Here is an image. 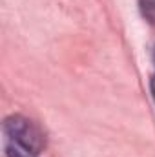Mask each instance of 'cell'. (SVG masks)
Here are the masks:
<instances>
[{
    "label": "cell",
    "instance_id": "2",
    "mask_svg": "<svg viewBox=\"0 0 155 157\" xmlns=\"http://www.w3.org/2000/svg\"><path fill=\"white\" fill-rule=\"evenodd\" d=\"M139 7H141V13L142 17L155 24V0H139Z\"/></svg>",
    "mask_w": 155,
    "mask_h": 157
},
{
    "label": "cell",
    "instance_id": "3",
    "mask_svg": "<svg viewBox=\"0 0 155 157\" xmlns=\"http://www.w3.org/2000/svg\"><path fill=\"white\" fill-rule=\"evenodd\" d=\"M6 154H7V157H35V155H31V154H28V152H24L22 148L15 146V144H9L6 148Z\"/></svg>",
    "mask_w": 155,
    "mask_h": 157
},
{
    "label": "cell",
    "instance_id": "1",
    "mask_svg": "<svg viewBox=\"0 0 155 157\" xmlns=\"http://www.w3.org/2000/svg\"><path fill=\"white\" fill-rule=\"evenodd\" d=\"M4 132L15 146L31 155H39L46 146V137L40 128L22 115H9L4 121Z\"/></svg>",
    "mask_w": 155,
    "mask_h": 157
},
{
    "label": "cell",
    "instance_id": "4",
    "mask_svg": "<svg viewBox=\"0 0 155 157\" xmlns=\"http://www.w3.org/2000/svg\"><path fill=\"white\" fill-rule=\"evenodd\" d=\"M150 88H152V95H153V101H155V77L152 78V84H150Z\"/></svg>",
    "mask_w": 155,
    "mask_h": 157
}]
</instances>
